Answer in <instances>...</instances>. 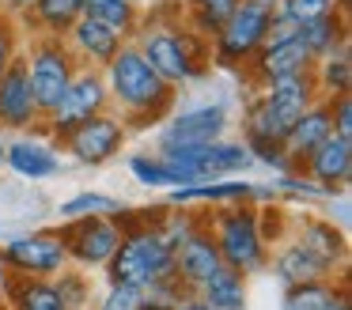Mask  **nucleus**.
Here are the masks:
<instances>
[{
    "label": "nucleus",
    "instance_id": "nucleus-22",
    "mask_svg": "<svg viewBox=\"0 0 352 310\" xmlns=\"http://www.w3.org/2000/svg\"><path fill=\"white\" fill-rule=\"evenodd\" d=\"M4 163H8L19 178H31V181L54 178V174L61 170V155H57V148L34 140V136H19V140L4 144Z\"/></svg>",
    "mask_w": 352,
    "mask_h": 310
},
{
    "label": "nucleus",
    "instance_id": "nucleus-11",
    "mask_svg": "<svg viewBox=\"0 0 352 310\" xmlns=\"http://www.w3.org/2000/svg\"><path fill=\"white\" fill-rule=\"evenodd\" d=\"M57 234H61L65 250H69V261H76L80 269H107L110 257L122 246V223L110 216L65 219Z\"/></svg>",
    "mask_w": 352,
    "mask_h": 310
},
{
    "label": "nucleus",
    "instance_id": "nucleus-43",
    "mask_svg": "<svg viewBox=\"0 0 352 310\" xmlns=\"http://www.w3.org/2000/svg\"><path fill=\"white\" fill-rule=\"evenodd\" d=\"M250 4H254V8H261V12H269V15L280 12V0H250Z\"/></svg>",
    "mask_w": 352,
    "mask_h": 310
},
{
    "label": "nucleus",
    "instance_id": "nucleus-25",
    "mask_svg": "<svg viewBox=\"0 0 352 310\" xmlns=\"http://www.w3.org/2000/svg\"><path fill=\"white\" fill-rule=\"evenodd\" d=\"M84 15V0H34L31 12L23 15V27L34 34H50V38H65L69 27Z\"/></svg>",
    "mask_w": 352,
    "mask_h": 310
},
{
    "label": "nucleus",
    "instance_id": "nucleus-30",
    "mask_svg": "<svg viewBox=\"0 0 352 310\" xmlns=\"http://www.w3.org/2000/svg\"><path fill=\"white\" fill-rule=\"evenodd\" d=\"M349 287L333 284V280H314V284H296V287H284V310H326L329 302L344 299Z\"/></svg>",
    "mask_w": 352,
    "mask_h": 310
},
{
    "label": "nucleus",
    "instance_id": "nucleus-38",
    "mask_svg": "<svg viewBox=\"0 0 352 310\" xmlns=\"http://www.w3.org/2000/svg\"><path fill=\"white\" fill-rule=\"evenodd\" d=\"M54 284H57V291H61V299H65V307H69V310H80V307H84V299H87V280L80 276V272L61 269Z\"/></svg>",
    "mask_w": 352,
    "mask_h": 310
},
{
    "label": "nucleus",
    "instance_id": "nucleus-33",
    "mask_svg": "<svg viewBox=\"0 0 352 310\" xmlns=\"http://www.w3.org/2000/svg\"><path fill=\"white\" fill-rule=\"evenodd\" d=\"M129 174L140 181L144 189H175V174H170V166L163 163L160 155H144V151H137V155H129Z\"/></svg>",
    "mask_w": 352,
    "mask_h": 310
},
{
    "label": "nucleus",
    "instance_id": "nucleus-40",
    "mask_svg": "<svg viewBox=\"0 0 352 310\" xmlns=\"http://www.w3.org/2000/svg\"><path fill=\"white\" fill-rule=\"evenodd\" d=\"M329 102V121H333V133L352 140V95H341V98H326Z\"/></svg>",
    "mask_w": 352,
    "mask_h": 310
},
{
    "label": "nucleus",
    "instance_id": "nucleus-37",
    "mask_svg": "<svg viewBox=\"0 0 352 310\" xmlns=\"http://www.w3.org/2000/svg\"><path fill=\"white\" fill-rule=\"evenodd\" d=\"M280 12L299 27V23H307V19H318V15L341 12V8H337V0H280Z\"/></svg>",
    "mask_w": 352,
    "mask_h": 310
},
{
    "label": "nucleus",
    "instance_id": "nucleus-10",
    "mask_svg": "<svg viewBox=\"0 0 352 310\" xmlns=\"http://www.w3.org/2000/svg\"><path fill=\"white\" fill-rule=\"evenodd\" d=\"M0 265L8 276H38L50 280L61 269H69V250L57 231H31L16 234L0 246Z\"/></svg>",
    "mask_w": 352,
    "mask_h": 310
},
{
    "label": "nucleus",
    "instance_id": "nucleus-1",
    "mask_svg": "<svg viewBox=\"0 0 352 310\" xmlns=\"http://www.w3.org/2000/svg\"><path fill=\"white\" fill-rule=\"evenodd\" d=\"M102 80H107L110 106L125 121V129L163 121L178 98V91L152 72V65L140 57L133 42H122V49L102 65Z\"/></svg>",
    "mask_w": 352,
    "mask_h": 310
},
{
    "label": "nucleus",
    "instance_id": "nucleus-2",
    "mask_svg": "<svg viewBox=\"0 0 352 310\" xmlns=\"http://www.w3.org/2000/svg\"><path fill=\"white\" fill-rule=\"evenodd\" d=\"M167 208V204H155V208H144V212H133L129 208L118 216V223H122V246H118V254L110 257L107 265V280L110 284H125V287H140V291H148V287L155 284V280H163L167 272H175V250L163 242L160 234V212Z\"/></svg>",
    "mask_w": 352,
    "mask_h": 310
},
{
    "label": "nucleus",
    "instance_id": "nucleus-28",
    "mask_svg": "<svg viewBox=\"0 0 352 310\" xmlns=\"http://www.w3.org/2000/svg\"><path fill=\"white\" fill-rule=\"evenodd\" d=\"M84 15L102 27H110L114 34H122L129 42L140 27V8L129 4V0H84Z\"/></svg>",
    "mask_w": 352,
    "mask_h": 310
},
{
    "label": "nucleus",
    "instance_id": "nucleus-47",
    "mask_svg": "<svg viewBox=\"0 0 352 310\" xmlns=\"http://www.w3.org/2000/svg\"><path fill=\"white\" fill-rule=\"evenodd\" d=\"M0 163H4V140H0Z\"/></svg>",
    "mask_w": 352,
    "mask_h": 310
},
{
    "label": "nucleus",
    "instance_id": "nucleus-15",
    "mask_svg": "<svg viewBox=\"0 0 352 310\" xmlns=\"http://www.w3.org/2000/svg\"><path fill=\"white\" fill-rule=\"evenodd\" d=\"M314 60L311 53L299 45V38H276V42H265L246 65V76L254 80V87H265V83L288 80V76H303L311 72Z\"/></svg>",
    "mask_w": 352,
    "mask_h": 310
},
{
    "label": "nucleus",
    "instance_id": "nucleus-42",
    "mask_svg": "<svg viewBox=\"0 0 352 310\" xmlns=\"http://www.w3.org/2000/svg\"><path fill=\"white\" fill-rule=\"evenodd\" d=\"M170 310H212V307H208V302L201 299V295H186V299H178Z\"/></svg>",
    "mask_w": 352,
    "mask_h": 310
},
{
    "label": "nucleus",
    "instance_id": "nucleus-41",
    "mask_svg": "<svg viewBox=\"0 0 352 310\" xmlns=\"http://www.w3.org/2000/svg\"><path fill=\"white\" fill-rule=\"evenodd\" d=\"M31 4L34 0H0V12L12 15V19H23V15L31 12Z\"/></svg>",
    "mask_w": 352,
    "mask_h": 310
},
{
    "label": "nucleus",
    "instance_id": "nucleus-45",
    "mask_svg": "<svg viewBox=\"0 0 352 310\" xmlns=\"http://www.w3.org/2000/svg\"><path fill=\"white\" fill-rule=\"evenodd\" d=\"M337 8H341L344 15H349V8H352V0H337Z\"/></svg>",
    "mask_w": 352,
    "mask_h": 310
},
{
    "label": "nucleus",
    "instance_id": "nucleus-26",
    "mask_svg": "<svg viewBox=\"0 0 352 310\" xmlns=\"http://www.w3.org/2000/svg\"><path fill=\"white\" fill-rule=\"evenodd\" d=\"M4 299H8V310H69L54 280L38 276H8Z\"/></svg>",
    "mask_w": 352,
    "mask_h": 310
},
{
    "label": "nucleus",
    "instance_id": "nucleus-24",
    "mask_svg": "<svg viewBox=\"0 0 352 310\" xmlns=\"http://www.w3.org/2000/svg\"><path fill=\"white\" fill-rule=\"evenodd\" d=\"M269 265L273 272L284 280V287H296V284H314V280H333L326 272V265L318 257H311L296 239H284L280 246L269 250Z\"/></svg>",
    "mask_w": 352,
    "mask_h": 310
},
{
    "label": "nucleus",
    "instance_id": "nucleus-34",
    "mask_svg": "<svg viewBox=\"0 0 352 310\" xmlns=\"http://www.w3.org/2000/svg\"><path fill=\"white\" fill-rule=\"evenodd\" d=\"M243 144H246V151H250V159H254V163H265L269 170H276V174L296 170L280 140H261V136H243Z\"/></svg>",
    "mask_w": 352,
    "mask_h": 310
},
{
    "label": "nucleus",
    "instance_id": "nucleus-35",
    "mask_svg": "<svg viewBox=\"0 0 352 310\" xmlns=\"http://www.w3.org/2000/svg\"><path fill=\"white\" fill-rule=\"evenodd\" d=\"M276 189L288 193V197H299V201H329V197H337V193H329V189H322L318 181H311L303 170L276 174Z\"/></svg>",
    "mask_w": 352,
    "mask_h": 310
},
{
    "label": "nucleus",
    "instance_id": "nucleus-16",
    "mask_svg": "<svg viewBox=\"0 0 352 310\" xmlns=\"http://www.w3.org/2000/svg\"><path fill=\"white\" fill-rule=\"evenodd\" d=\"M0 129H42V113L27 83L23 53L0 72Z\"/></svg>",
    "mask_w": 352,
    "mask_h": 310
},
{
    "label": "nucleus",
    "instance_id": "nucleus-12",
    "mask_svg": "<svg viewBox=\"0 0 352 310\" xmlns=\"http://www.w3.org/2000/svg\"><path fill=\"white\" fill-rule=\"evenodd\" d=\"M125 140H129V129L118 118L114 110L99 113V118H87L84 125H76L69 136L61 140L65 155L76 159L80 166H102L114 155H122Z\"/></svg>",
    "mask_w": 352,
    "mask_h": 310
},
{
    "label": "nucleus",
    "instance_id": "nucleus-7",
    "mask_svg": "<svg viewBox=\"0 0 352 310\" xmlns=\"http://www.w3.org/2000/svg\"><path fill=\"white\" fill-rule=\"evenodd\" d=\"M269 19L273 15L254 8L250 0H239L235 12L220 23L212 38H208V65L228 68V72H246L250 57L265 45L269 38Z\"/></svg>",
    "mask_w": 352,
    "mask_h": 310
},
{
    "label": "nucleus",
    "instance_id": "nucleus-27",
    "mask_svg": "<svg viewBox=\"0 0 352 310\" xmlns=\"http://www.w3.org/2000/svg\"><path fill=\"white\" fill-rule=\"evenodd\" d=\"M311 76H314V87H318V98L352 95V57H349V49H337V53H329V57L314 60Z\"/></svg>",
    "mask_w": 352,
    "mask_h": 310
},
{
    "label": "nucleus",
    "instance_id": "nucleus-20",
    "mask_svg": "<svg viewBox=\"0 0 352 310\" xmlns=\"http://www.w3.org/2000/svg\"><path fill=\"white\" fill-rule=\"evenodd\" d=\"M122 42H125L122 34H114L110 27L87 19V15H80L69 27V34H65V45H69V53L76 57L80 68H102L118 49H122Z\"/></svg>",
    "mask_w": 352,
    "mask_h": 310
},
{
    "label": "nucleus",
    "instance_id": "nucleus-6",
    "mask_svg": "<svg viewBox=\"0 0 352 310\" xmlns=\"http://www.w3.org/2000/svg\"><path fill=\"white\" fill-rule=\"evenodd\" d=\"M23 65H27V83H31L34 106H38L42 121L57 110L61 95L69 91L72 76H76V57L69 53L65 38H50V34H34L23 49Z\"/></svg>",
    "mask_w": 352,
    "mask_h": 310
},
{
    "label": "nucleus",
    "instance_id": "nucleus-19",
    "mask_svg": "<svg viewBox=\"0 0 352 310\" xmlns=\"http://www.w3.org/2000/svg\"><path fill=\"white\" fill-rule=\"evenodd\" d=\"M292 239H296L311 257H318V261L326 265L329 276H333V272H341L344 261H349V234H344L333 219L303 216L296 223V234H292Z\"/></svg>",
    "mask_w": 352,
    "mask_h": 310
},
{
    "label": "nucleus",
    "instance_id": "nucleus-23",
    "mask_svg": "<svg viewBox=\"0 0 352 310\" xmlns=\"http://www.w3.org/2000/svg\"><path fill=\"white\" fill-rule=\"evenodd\" d=\"M296 38L311 60H322L337 49H349V15L333 12V15H318V19H307L296 27Z\"/></svg>",
    "mask_w": 352,
    "mask_h": 310
},
{
    "label": "nucleus",
    "instance_id": "nucleus-31",
    "mask_svg": "<svg viewBox=\"0 0 352 310\" xmlns=\"http://www.w3.org/2000/svg\"><path fill=\"white\" fill-rule=\"evenodd\" d=\"M125 208H129L125 201H118V197H110V193H99V189H80L76 197L61 201V216L65 219H91V216L118 219Z\"/></svg>",
    "mask_w": 352,
    "mask_h": 310
},
{
    "label": "nucleus",
    "instance_id": "nucleus-18",
    "mask_svg": "<svg viewBox=\"0 0 352 310\" xmlns=\"http://www.w3.org/2000/svg\"><path fill=\"white\" fill-rule=\"evenodd\" d=\"M296 170H303L307 178L318 181L322 189H329V193H344L349 181H352V140L329 133Z\"/></svg>",
    "mask_w": 352,
    "mask_h": 310
},
{
    "label": "nucleus",
    "instance_id": "nucleus-13",
    "mask_svg": "<svg viewBox=\"0 0 352 310\" xmlns=\"http://www.w3.org/2000/svg\"><path fill=\"white\" fill-rule=\"evenodd\" d=\"M223 129H228V102L190 106V110H178L175 118L155 133V148H160V155H167V151L212 144L223 136Z\"/></svg>",
    "mask_w": 352,
    "mask_h": 310
},
{
    "label": "nucleus",
    "instance_id": "nucleus-39",
    "mask_svg": "<svg viewBox=\"0 0 352 310\" xmlns=\"http://www.w3.org/2000/svg\"><path fill=\"white\" fill-rule=\"evenodd\" d=\"M19 53H23L19 49V19H12V15L0 12V72H4Z\"/></svg>",
    "mask_w": 352,
    "mask_h": 310
},
{
    "label": "nucleus",
    "instance_id": "nucleus-3",
    "mask_svg": "<svg viewBox=\"0 0 352 310\" xmlns=\"http://www.w3.org/2000/svg\"><path fill=\"white\" fill-rule=\"evenodd\" d=\"M129 42L152 65V72L167 80L175 91L201 80L208 68V38L197 34L193 27H182L170 15H152V19L140 15V27Z\"/></svg>",
    "mask_w": 352,
    "mask_h": 310
},
{
    "label": "nucleus",
    "instance_id": "nucleus-44",
    "mask_svg": "<svg viewBox=\"0 0 352 310\" xmlns=\"http://www.w3.org/2000/svg\"><path fill=\"white\" fill-rule=\"evenodd\" d=\"M326 310H352V302H349V295H344V299H337V302H329Z\"/></svg>",
    "mask_w": 352,
    "mask_h": 310
},
{
    "label": "nucleus",
    "instance_id": "nucleus-21",
    "mask_svg": "<svg viewBox=\"0 0 352 310\" xmlns=\"http://www.w3.org/2000/svg\"><path fill=\"white\" fill-rule=\"evenodd\" d=\"M329 133H333V121H329V102H326V98H318L314 106H307V110L299 113L296 125L288 129V136H284V151H288L292 166L303 163V159L311 155V151L318 148Z\"/></svg>",
    "mask_w": 352,
    "mask_h": 310
},
{
    "label": "nucleus",
    "instance_id": "nucleus-5",
    "mask_svg": "<svg viewBox=\"0 0 352 310\" xmlns=\"http://www.w3.org/2000/svg\"><path fill=\"white\" fill-rule=\"evenodd\" d=\"M216 239V250L223 257V269H235L243 272L246 280L254 272L269 269V246L258 231V208L246 201H235V204H220L212 212V223H208Z\"/></svg>",
    "mask_w": 352,
    "mask_h": 310
},
{
    "label": "nucleus",
    "instance_id": "nucleus-4",
    "mask_svg": "<svg viewBox=\"0 0 352 310\" xmlns=\"http://www.w3.org/2000/svg\"><path fill=\"white\" fill-rule=\"evenodd\" d=\"M314 102H318V87H314L311 72L265 83V87H258V95L246 102L243 136H261V140H280L284 144V136L296 125V118Z\"/></svg>",
    "mask_w": 352,
    "mask_h": 310
},
{
    "label": "nucleus",
    "instance_id": "nucleus-29",
    "mask_svg": "<svg viewBox=\"0 0 352 310\" xmlns=\"http://www.w3.org/2000/svg\"><path fill=\"white\" fill-rule=\"evenodd\" d=\"M197 295L212 310H246V276L235 269H220Z\"/></svg>",
    "mask_w": 352,
    "mask_h": 310
},
{
    "label": "nucleus",
    "instance_id": "nucleus-46",
    "mask_svg": "<svg viewBox=\"0 0 352 310\" xmlns=\"http://www.w3.org/2000/svg\"><path fill=\"white\" fill-rule=\"evenodd\" d=\"M148 310H170V307H155V302H148Z\"/></svg>",
    "mask_w": 352,
    "mask_h": 310
},
{
    "label": "nucleus",
    "instance_id": "nucleus-9",
    "mask_svg": "<svg viewBox=\"0 0 352 310\" xmlns=\"http://www.w3.org/2000/svg\"><path fill=\"white\" fill-rule=\"evenodd\" d=\"M107 110H110V95H107L102 68H76L69 91L61 95L57 110L42 121V129H46V133L61 144L76 125H84L87 118H99V113H107Z\"/></svg>",
    "mask_w": 352,
    "mask_h": 310
},
{
    "label": "nucleus",
    "instance_id": "nucleus-32",
    "mask_svg": "<svg viewBox=\"0 0 352 310\" xmlns=\"http://www.w3.org/2000/svg\"><path fill=\"white\" fill-rule=\"evenodd\" d=\"M235 4L239 0H186V19L197 34L212 38L220 30V23L235 12Z\"/></svg>",
    "mask_w": 352,
    "mask_h": 310
},
{
    "label": "nucleus",
    "instance_id": "nucleus-48",
    "mask_svg": "<svg viewBox=\"0 0 352 310\" xmlns=\"http://www.w3.org/2000/svg\"><path fill=\"white\" fill-rule=\"evenodd\" d=\"M129 4H140V0H129Z\"/></svg>",
    "mask_w": 352,
    "mask_h": 310
},
{
    "label": "nucleus",
    "instance_id": "nucleus-17",
    "mask_svg": "<svg viewBox=\"0 0 352 310\" xmlns=\"http://www.w3.org/2000/svg\"><path fill=\"white\" fill-rule=\"evenodd\" d=\"M220 269H223V257H220V250H216V239H212V231H208V223H201L197 231L175 250V276L197 295Z\"/></svg>",
    "mask_w": 352,
    "mask_h": 310
},
{
    "label": "nucleus",
    "instance_id": "nucleus-14",
    "mask_svg": "<svg viewBox=\"0 0 352 310\" xmlns=\"http://www.w3.org/2000/svg\"><path fill=\"white\" fill-rule=\"evenodd\" d=\"M269 204L276 201V189L269 193V186H258V181L246 178H212V181H197V186H178L167 193L170 208H186V204Z\"/></svg>",
    "mask_w": 352,
    "mask_h": 310
},
{
    "label": "nucleus",
    "instance_id": "nucleus-8",
    "mask_svg": "<svg viewBox=\"0 0 352 310\" xmlns=\"http://www.w3.org/2000/svg\"><path fill=\"white\" fill-rule=\"evenodd\" d=\"M160 159L170 166L178 186H197V181H212V178H239V174L254 163L246 144L223 140V136L212 144H197V148L167 151V155H160Z\"/></svg>",
    "mask_w": 352,
    "mask_h": 310
},
{
    "label": "nucleus",
    "instance_id": "nucleus-36",
    "mask_svg": "<svg viewBox=\"0 0 352 310\" xmlns=\"http://www.w3.org/2000/svg\"><path fill=\"white\" fill-rule=\"evenodd\" d=\"M99 310H148V295L140 287L107 284V291L99 299Z\"/></svg>",
    "mask_w": 352,
    "mask_h": 310
}]
</instances>
